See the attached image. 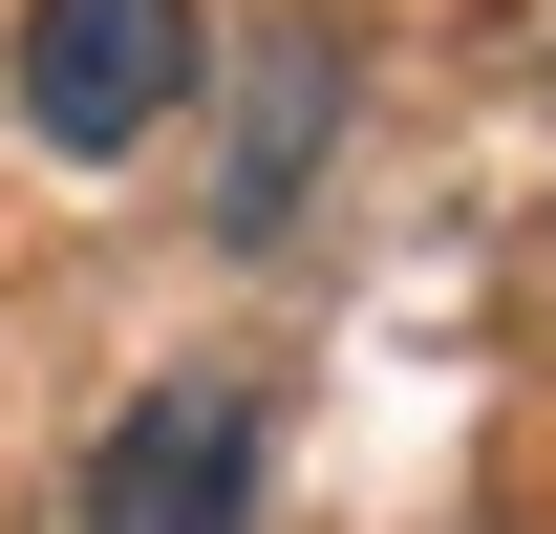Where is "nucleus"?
Segmentation results:
<instances>
[{
  "label": "nucleus",
  "instance_id": "nucleus-1",
  "mask_svg": "<svg viewBox=\"0 0 556 534\" xmlns=\"http://www.w3.org/2000/svg\"><path fill=\"white\" fill-rule=\"evenodd\" d=\"M214 236L236 257H278L300 236V193L343 171V107H364V65H343V22L300 0V22H257V43H214Z\"/></svg>",
  "mask_w": 556,
  "mask_h": 534
},
{
  "label": "nucleus",
  "instance_id": "nucleus-2",
  "mask_svg": "<svg viewBox=\"0 0 556 534\" xmlns=\"http://www.w3.org/2000/svg\"><path fill=\"white\" fill-rule=\"evenodd\" d=\"M193 65H214L193 0H22V129L86 150V171L172 129V107H193Z\"/></svg>",
  "mask_w": 556,
  "mask_h": 534
},
{
  "label": "nucleus",
  "instance_id": "nucleus-3",
  "mask_svg": "<svg viewBox=\"0 0 556 534\" xmlns=\"http://www.w3.org/2000/svg\"><path fill=\"white\" fill-rule=\"evenodd\" d=\"M65 534H257V385H236V364H172V385L86 449Z\"/></svg>",
  "mask_w": 556,
  "mask_h": 534
}]
</instances>
